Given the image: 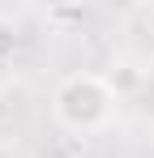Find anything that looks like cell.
<instances>
[{"mask_svg":"<svg viewBox=\"0 0 154 158\" xmlns=\"http://www.w3.org/2000/svg\"><path fill=\"white\" fill-rule=\"evenodd\" d=\"M13 52H17V30L9 26V22H0V64L13 60Z\"/></svg>","mask_w":154,"mask_h":158,"instance_id":"3","label":"cell"},{"mask_svg":"<svg viewBox=\"0 0 154 158\" xmlns=\"http://www.w3.org/2000/svg\"><path fill=\"white\" fill-rule=\"evenodd\" d=\"M116 103L120 98H116V90L107 85L103 73H69L51 94V115L64 132L90 137V132H103L111 124Z\"/></svg>","mask_w":154,"mask_h":158,"instance_id":"1","label":"cell"},{"mask_svg":"<svg viewBox=\"0 0 154 158\" xmlns=\"http://www.w3.org/2000/svg\"><path fill=\"white\" fill-rule=\"evenodd\" d=\"M103 77H107V85H111V90H116V98H120V94H128V90L141 81V73H137L128 60H116V64H111V73H103Z\"/></svg>","mask_w":154,"mask_h":158,"instance_id":"2","label":"cell"},{"mask_svg":"<svg viewBox=\"0 0 154 158\" xmlns=\"http://www.w3.org/2000/svg\"><path fill=\"white\" fill-rule=\"evenodd\" d=\"M9 111H13V107H9V98H4V90H0V128L9 124Z\"/></svg>","mask_w":154,"mask_h":158,"instance_id":"4","label":"cell"}]
</instances>
